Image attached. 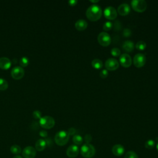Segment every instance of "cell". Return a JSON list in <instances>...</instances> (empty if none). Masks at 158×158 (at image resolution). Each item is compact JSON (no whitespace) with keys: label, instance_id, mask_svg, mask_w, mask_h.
I'll list each match as a JSON object with an SVG mask.
<instances>
[{"label":"cell","instance_id":"6da1fadb","mask_svg":"<svg viewBox=\"0 0 158 158\" xmlns=\"http://www.w3.org/2000/svg\"><path fill=\"white\" fill-rule=\"evenodd\" d=\"M102 15V9L101 7L97 4L90 6L86 10V16L91 21L98 20Z\"/></svg>","mask_w":158,"mask_h":158},{"label":"cell","instance_id":"7a4b0ae2","mask_svg":"<svg viewBox=\"0 0 158 158\" xmlns=\"http://www.w3.org/2000/svg\"><path fill=\"white\" fill-rule=\"evenodd\" d=\"M69 135L67 131L64 130H61L58 131L54 137L55 143L60 146L65 145L69 139Z\"/></svg>","mask_w":158,"mask_h":158},{"label":"cell","instance_id":"3957f363","mask_svg":"<svg viewBox=\"0 0 158 158\" xmlns=\"http://www.w3.org/2000/svg\"><path fill=\"white\" fill-rule=\"evenodd\" d=\"M80 152L83 157L85 158H91L94 156L96 150L92 144L89 143H85L81 146Z\"/></svg>","mask_w":158,"mask_h":158},{"label":"cell","instance_id":"277c9868","mask_svg":"<svg viewBox=\"0 0 158 158\" xmlns=\"http://www.w3.org/2000/svg\"><path fill=\"white\" fill-rule=\"evenodd\" d=\"M39 123L40 126L45 129H51L55 125V120L53 117L46 115L41 117L39 120Z\"/></svg>","mask_w":158,"mask_h":158},{"label":"cell","instance_id":"5b68a950","mask_svg":"<svg viewBox=\"0 0 158 158\" xmlns=\"http://www.w3.org/2000/svg\"><path fill=\"white\" fill-rule=\"evenodd\" d=\"M131 4L133 9L138 12H144L147 7V3L144 0H133Z\"/></svg>","mask_w":158,"mask_h":158},{"label":"cell","instance_id":"8992f818","mask_svg":"<svg viewBox=\"0 0 158 158\" xmlns=\"http://www.w3.org/2000/svg\"><path fill=\"white\" fill-rule=\"evenodd\" d=\"M98 41L102 46H108L111 43V38L106 32H101L98 35Z\"/></svg>","mask_w":158,"mask_h":158},{"label":"cell","instance_id":"52a82bcc","mask_svg":"<svg viewBox=\"0 0 158 158\" xmlns=\"http://www.w3.org/2000/svg\"><path fill=\"white\" fill-rule=\"evenodd\" d=\"M146 56L143 54L138 53L134 56L133 64L135 67L138 68H140L144 65L146 63Z\"/></svg>","mask_w":158,"mask_h":158},{"label":"cell","instance_id":"ba28073f","mask_svg":"<svg viewBox=\"0 0 158 158\" xmlns=\"http://www.w3.org/2000/svg\"><path fill=\"white\" fill-rule=\"evenodd\" d=\"M25 74L24 69L20 66L14 67L11 70V76L14 79L20 80L21 79Z\"/></svg>","mask_w":158,"mask_h":158},{"label":"cell","instance_id":"9c48e42d","mask_svg":"<svg viewBox=\"0 0 158 158\" xmlns=\"http://www.w3.org/2000/svg\"><path fill=\"white\" fill-rule=\"evenodd\" d=\"M104 17L109 20H114L117 16V13L114 7L109 6L104 9Z\"/></svg>","mask_w":158,"mask_h":158},{"label":"cell","instance_id":"30bf717a","mask_svg":"<svg viewBox=\"0 0 158 158\" xmlns=\"http://www.w3.org/2000/svg\"><path fill=\"white\" fill-rule=\"evenodd\" d=\"M36 154V150L32 146H27L22 151V156L24 158H34Z\"/></svg>","mask_w":158,"mask_h":158},{"label":"cell","instance_id":"8fae6325","mask_svg":"<svg viewBox=\"0 0 158 158\" xmlns=\"http://www.w3.org/2000/svg\"><path fill=\"white\" fill-rule=\"evenodd\" d=\"M105 67L107 70H115L119 67V63L115 59L109 58L105 62Z\"/></svg>","mask_w":158,"mask_h":158},{"label":"cell","instance_id":"7c38bea8","mask_svg":"<svg viewBox=\"0 0 158 158\" xmlns=\"http://www.w3.org/2000/svg\"><path fill=\"white\" fill-rule=\"evenodd\" d=\"M120 63L123 67H129L131 65V57L129 54H123L120 56Z\"/></svg>","mask_w":158,"mask_h":158},{"label":"cell","instance_id":"4fadbf2b","mask_svg":"<svg viewBox=\"0 0 158 158\" xmlns=\"http://www.w3.org/2000/svg\"><path fill=\"white\" fill-rule=\"evenodd\" d=\"M79 153V148L78 146L75 144L70 145L67 149L66 154L69 157L74 158L76 157Z\"/></svg>","mask_w":158,"mask_h":158},{"label":"cell","instance_id":"5bb4252c","mask_svg":"<svg viewBox=\"0 0 158 158\" xmlns=\"http://www.w3.org/2000/svg\"><path fill=\"white\" fill-rule=\"evenodd\" d=\"M117 10L120 15L125 16L129 14L130 11V7L128 4L123 3L118 6Z\"/></svg>","mask_w":158,"mask_h":158},{"label":"cell","instance_id":"9a60e30c","mask_svg":"<svg viewBox=\"0 0 158 158\" xmlns=\"http://www.w3.org/2000/svg\"><path fill=\"white\" fill-rule=\"evenodd\" d=\"M112 152L115 156H121L125 152L124 147L122 144H115L112 148Z\"/></svg>","mask_w":158,"mask_h":158},{"label":"cell","instance_id":"2e32d148","mask_svg":"<svg viewBox=\"0 0 158 158\" xmlns=\"http://www.w3.org/2000/svg\"><path fill=\"white\" fill-rule=\"evenodd\" d=\"M10 60L6 57H0V68L2 70H7L11 67Z\"/></svg>","mask_w":158,"mask_h":158},{"label":"cell","instance_id":"e0dca14e","mask_svg":"<svg viewBox=\"0 0 158 158\" xmlns=\"http://www.w3.org/2000/svg\"><path fill=\"white\" fill-rule=\"evenodd\" d=\"M87 26H88V23L83 19H79L75 23V27L76 29L79 31H82L85 30Z\"/></svg>","mask_w":158,"mask_h":158},{"label":"cell","instance_id":"ac0fdd59","mask_svg":"<svg viewBox=\"0 0 158 158\" xmlns=\"http://www.w3.org/2000/svg\"><path fill=\"white\" fill-rule=\"evenodd\" d=\"M47 143L46 140L43 139H40L37 140L35 143V149L38 151H43L46 147Z\"/></svg>","mask_w":158,"mask_h":158},{"label":"cell","instance_id":"d6986e66","mask_svg":"<svg viewBox=\"0 0 158 158\" xmlns=\"http://www.w3.org/2000/svg\"><path fill=\"white\" fill-rule=\"evenodd\" d=\"M134 43L129 40L125 41L122 45V48L124 51H125L126 52H132L134 49Z\"/></svg>","mask_w":158,"mask_h":158},{"label":"cell","instance_id":"ffe728a7","mask_svg":"<svg viewBox=\"0 0 158 158\" xmlns=\"http://www.w3.org/2000/svg\"><path fill=\"white\" fill-rule=\"evenodd\" d=\"M91 65L93 68L96 69H100L102 67L103 64L102 62L99 59H94L91 62Z\"/></svg>","mask_w":158,"mask_h":158},{"label":"cell","instance_id":"44dd1931","mask_svg":"<svg viewBox=\"0 0 158 158\" xmlns=\"http://www.w3.org/2000/svg\"><path fill=\"white\" fill-rule=\"evenodd\" d=\"M72 140H73V142L75 143V144L77 145V146L81 144L83 141V138L80 135H74L73 136Z\"/></svg>","mask_w":158,"mask_h":158},{"label":"cell","instance_id":"7402d4cb","mask_svg":"<svg viewBox=\"0 0 158 158\" xmlns=\"http://www.w3.org/2000/svg\"><path fill=\"white\" fill-rule=\"evenodd\" d=\"M10 152H11L12 154L18 155L19 154H20V153L21 152L22 149H21V148H20L19 145L14 144V145H12V146L10 147Z\"/></svg>","mask_w":158,"mask_h":158},{"label":"cell","instance_id":"603a6c76","mask_svg":"<svg viewBox=\"0 0 158 158\" xmlns=\"http://www.w3.org/2000/svg\"><path fill=\"white\" fill-rule=\"evenodd\" d=\"M7 81L3 78H0V90L4 91L7 89L8 88Z\"/></svg>","mask_w":158,"mask_h":158},{"label":"cell","instance_id":"cb8c5ba5","mask_svg":"<svg viewBox=\"0 0 158 158\" xmlns=\"http://www.w3.org/2000/svg\"><path fill=\"white\" fill-rule=\"evenodd\" d=\"M19 64L20 67H27L28 64H29V59L26 56H23L22 57L20 58V60H19Z\"/></svg>","mask_w":158,"mask_h":158},{"label":"cell","instance_id":"d4e9b609","mask_svg":"<svg viewBox=\"0 0 158 158\" xmlns=\"http://www.w3.org/2000/svg\"><path fill=\"white\" fill-rule=\"evenodd\" d=\"M155 145H156V143H155L154 140L148 139L145 142L144 146L146 148H147L148 149H151L155 146Z\"/></svg>","mask_w":158,"mask_h":158},{"label":"cell","instance_id":"484cf974","mask_svg":"<svg viewBox=\"0 0 158 158\" xmlns=\"http://www.w3.org/2000/svg\"><path fill=\"white\" fill-rule=\"evenodd\" d=\"M146 48V44L145 42L143 41H138L136 44V48L138 50H140V51H143L144 50L145 48Z\"/></svg>","mask_w":158,"mask_h":158},{"label":"cell","instance_id":"4316f807","mask_svg":"<svg viewBox=\"0 0 158 158\" xmlns=\"http://www.w3.org/2000/svg\"><path fill=\"white\" fill-rule=\"evenodd\" d=\"M124 158H138V156L134 151H129L126 152Z\"/></svg>","mask_w":158,"mask_h":158},{"label":"cell","instance_id":"83f0119b","mask_svg":"<svg viewBox=\"0 0 158 158\" xmlns=\"http://www.w3.org/2000/svg\"><path fill=\"white\" fill-rule=\"evenodd\" d=\"M112 26H113L112 23L111 22L107 21V22H106L104 23V25H103V29L105 31H109V30H110L112 29Z\"/></svg>","mask_w":158,"mask_h":158},{"label":"cell","instance_id":"f1b7e54d","mask_svg":"<svg viewBox=\"0 0 158 158\" xmlns=\"http://www.w3.org/2000/svg\"><path fill=\"white\" fill-rule=\"evenodd\" d=\"M111 54L114 57H118L120 55V50L117 48H114L110 51Z\"/></svg>","mask_w":158,"mask_h":158},{"label":"cell","instance_id":"f546056e","mask_svg":"<svg viewBox=\"0 0 158 158\" xmlns=\"http://www.w3.org/2000/svg\"><path fill=\"white\" fill-rule=\"evenodd\" d=\"M33 116L35 119H40L41 117V112L39 110H35L33 112Z\"/></svg>","mask_w":158,"mask_h":158},{"label":"cell","instance_id":"4dcf8cb0","mask_svg":"<svg viewBox=\"0 0 158 158\" xmlns=\"http://www.w3.org/2000/svg\"><path fill=\"white\" fill-rule=\"evenodd\" d=\"M107 75H108V71L106 69H104V70H101V72H100V76L102 78H106L107 77Z\"/></svg>","mask_w":158,"mask_h":158},{"label":"cell","instance_id":"1f68e13d","mask_svg":"<svg viewBox=\"0 0 158 158\" xmlns=\"http://www.w3.org/2000/svg\"><path fill=\"white\" fill-rule=\"evenodd\" d=\"M92 140V137L89 134H87L85 136V141L86 143H89Z\"/></svg>","mask_w":158,"mask_h":158},{"label":"cell","instance_id":"d6a6232c","mask_svg":"<svg viewBox=\"0 0 158 158\" xmlns=\"http://www.w3.org/2000/svg\"><path fill=\"white\" fill-rule=\"evenodd\" d=\"M131 31L130 30V29L126 28V29H125V30H123V35H124L125 36H127V37L130 36V35H131Z\"/></svg>","mask_w":158,"mask_h":158},{"label":"cell","instance_id":"836d02e7","mask_svg":"<svg viewBox=\"0 0 158 158\" xmlns=\"http://www.w3.org/2000/svg\"><path fill=\"white\" fill-rule=\"evenodd\" d=\"M75 132H76V130L74 128H70L67 131V133H69V136L73 135L75 133Z\"/></svg>","mask_w":158,"mask_h":158},{"label":"cell","instance_id":"e575fe53","mask_svg":"<svg viewBox=\"0 0 158 158\" xmlns=\"http://www.w3.org/2000/svg\"><path fill=\"white\" fill-rule=\"evenodd\" d=\"M39 135H40L41 137L45 138V137H46V136H48V133H47V131H45V130H41V131H40V133H39Z\"/></svg>","mask_w":158,"mask_h":158},{"label":"cell","instance_id":"d590c367","mask_svg":"<svg viewBox=\"0 0 158 158\" xmlns=\"http://www.w3.org/2000/svg\"><path fill=\"white\" fill-rule=\"evenodd\" d=\"M77 3V1L76 0H70L69 1V4L70 6H75Z\"/></svg>","mask_w":158,"mask_h":158},{"label":"cell","instance_id":"8d00e7d4","mask_svg":"<svg viewBox=\"0 0 158 158\" xmlns=\"http://www.w3.org/2000/svg\"><path fill=\"white\" fill-rule=\"evenodd\" d=\"M13 158H22V156H20L19 155H17V156H15Z\"/></svg>","mask_w":158,"mask_h":158},{"label":"cell","instance_id":"74e56055","mask_svg":"<svg viewBox=\"0 0 158 158\" xmlns=\"http://www.w3.org/2000/svg\"><path fill=\"white\" fill-rule=\"evenodd\" d=\"M90 2H99V1H98H98H93V0H91Z\"/></svg>","mask_w":158,"mask_h":158},{"label":"cell","instance_id":"f35d334b","mask_svg":"<svg viewBox=\"0 0 158 158\" xmlns=\"http://www.w3.org/2000/svg\"><path fill=\"white\" fill-rule=\"evenodd\" d=\"M156 149H157V151H158V141H157V144H156Z\"/></svg>","mask_w":158,"mask_h":158}]
</instances>
